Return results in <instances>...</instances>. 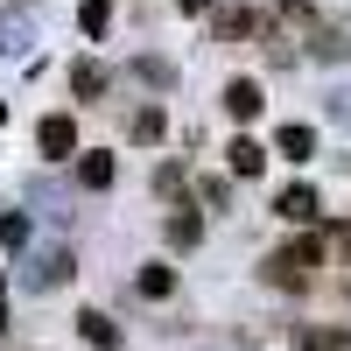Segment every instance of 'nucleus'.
<instances>
[{
  "instance_id": "obj_1",
  "label": "nucleus",
  "mask_w": 351,
  "mask_h": 351,
  "mask_svg": "<svg viewBox=\"0 0 351 351\" xmlns=\"http://www.w3.org/2000/svg\"><path fill=\"white\" fill-rule=\"evenodd\" d=\"M316 260H324V239H288L260 260V281L267 288H309L316 281Z\"/></svg>"
},
{
  "instance_id": "obj_2",
  "label": "nucleus",
  "mask_w": 351,
  "mask_h": 351,
  "mask_svg": "<svg viewBox=\"0 0 351 351\" xmlns=\"http://www.w3.org/2000/svg\"><path fill=\"white\" fill-rule=\"evenodd\" d=\"M71 274H77V260H71L64 246H43V253L21 267V288H36V295H43V288H64Z\"/></svg>"
},
{
  "instance_id": "obj_3",
  "label": "nucleus",
  "mask_w": 351,
  "mask_h": 351,
  "mask_svg": "<svg viewBox=\"0 0 351 351\" xmlns=\"http://www.w3.org/2000/svg\"><path fill=\"white\" fill-rule=\"evenodd\" d=\"M36 148H43L49 162H71V155H77V120H71V112H49V120L36 127Z\"/></svg>"
},
{
  "instance_id": "obj_4",
  "label": "nucleus",
  "mask_w": 351,
  "mask_h": 351,
  "mask_svg": "<svg viewBox=\"0 0 351 351\" xmlns=\"http://www.w3.org/2000/svg\"><path fill=\"white\" fill-rule=\"evenodd\" d=\"M274 218H288V225H316V218H324V197H316L309 183H288V190L274 197Z\"/></svg>"
},
{
  "instance_id": "obj_5",
  "label": "nucleus",
  "mask_w": 351,
  "mask_h": 351,
  "mask_svg": "<svg viewBox=\"0 0 351 351\" xmlns=\"http://www.w3.org/2000/svg\"><path fill=\"white\" fill-rule=\"evenodd\" d=\"M260 106H267V92H260L253 77H232V84H225V112H232L239 127H246V120H260Z\"/></svg>"
},
{
  "instance_id": "obj_6",
  "label": "nucleus",
  "mask_w": 351,
  "mask_h": 351,
  "mask_svg": "<svg viewBox=\"0 0 351 351\" xmlns=\"http://www.w3.org/2000/svg\"><path fill=\"white\" fill-rule=\"evenodd\" d=\"M64 77H71V92H77V99H106V84H112V71L99 64V56H77Z\"/></svg>"
},
{
  "instance_id": "obj_7",
  "label": "nucleus",
  "mask_w": 351,
  "mask_h": 351,
  "mask_svg": "<svg viewBox=\"0 0 351 351\" xmlns=\"http://www.w3.org/2000/svg\"><path fill=\"white\" fill-rule=\"evenodd\" d=\"M162 134H169V112H162V106L148 99V106H141V112H134V120H127V141H134V148H155V141H162Z\"/></svg>"
},
{
  "instance_id": "obj_8",
  "label": "nucleus",
  "mask_w": 351,
  "mask_h": 351,
  "mask_svg": "<svg viewBox=\"0 0 351 351\" xmlns=\"http://www.w3.org/2000/svg\"><path fill=\"white\" fill-rule=\"evenodd\" d=\"M225 169H232V176H260V169H267V148H260V141H246V134H232Z\"/></svg>"
},
{
  "instance_id": "obj_9",
  "label": "nucleus",
  "mask_w": 351,
  "mask_h": 351,
  "mask_svg": "<svg viewBox=\"0 0 351 351\" xmlns=\"http://www.w3.org/2000/svg\"><path fill=\"white\" fill-rule=\"evenodd\" d=\"M274 155H288V162H309V155H316V127H302V120H288V127L274 134Z\"/></svg>"
},
{
  "instance_id": "obj_10",
  "label": "nucleus",
  "mask_w": 351,
  "mask_h": 351,
  "mask_svg": "<svg viewBox=\"0 0 351 351\" xmlns=\"http://www.w3.org/2000/svg\"><path fill=\"white\" fill-rule=\"evenodd\" d=\"M162 232H169V246H176V253H190V246L204 239V218L183 204V211H169V218H162Z\"/></svg>"
},
{
  "instance_id": "obj_11",
  "label": "nucleus",
  "mask_w": 351,
  "mask_h": 351,
  "mask_svg": "<svg viewBox=\"0 0 351 351\" xmlns=\"http://www.w3.org/2000/svg\"><path fill=\"white\" fill-rule=\"evenodd\" d=\"M77 330H84V344H99V351H120V324H112L106 309H84V316H77Z\"/></svg>"
},
{
  "instance_id": "obj_12",
  "label": "nucleus",
  "mask_w": 351,
  "mask_h": 351,
  "mask_svg": "<svg viewBox=\"0 0 351 351\" xmlns=\"http://www.w3.org/2000/svg\"><path fill=\"white\" fill-rule=\"evenodd\" d=\"M253 28H260L253 8H218V14H211V36H218V43H239V36H253Z\"/></svg>"
},
{
  "instance_id": "obj_13",
  "label": "nucleus",
  "mask_w": 351,
  "mask_h": 351,
  "mask_svg": "<svg viewBox=\"0 0 351 351\" xmlns=\"http://www.w3.org/2000/svg\"><path fill=\"white\" fill-rule=\"evenodd\" d=\"M28 43H36V28H28V14H0V56H21Z\"/></svg>"
},
{
  "instance_id": "obj_14",
  "label": "nucleus",
  "mask_w": 351,
  "mask_h": 351,
  "mask_svg": "<svg viewBox=\"0 0 351 351\" xmlns=\"http://www.w3.org/2000/svg\"><path fill=\"white\" fill-rule=\"evenodd\" d=\"M77 183H84V190H112V155H99V148L77 155Z\"/></svg>"
},
{
  "instance_id": "obj_15",
  "label": "nucleus",
  "mask_w": 351,
  "mask_h": 351,
  "mask_svg": "<svg viewBox=\"0 0 351 351\" xmlns=\"http://www.w3.org/2000/svg\"><path fill=\"white\" fill-rule=\"evenodd\" d=\"M77 28H84V43H99L106 28H112V0H84V8H77Z\"/></svg>"
},
{
  "instance_id": "obj_16",
  "label": "nucleus",
  "mask_w": 351,
  "mask_h": 351,
  "mask_svg": "<svg viewBox=\"0 0 351 351\" xmlns=\"http://www.w3.org/2000/svg\"><path fill=\"white\" fill-rule=\"evenodd\" d=\"M141 295H148V302H162V295H176V267H162V260H155V267H141Z\"/></svg>"
},
{
  "instance_id": "obj_17",
  "label": "nucleus",
  "mask_w": 351,
  "mask_h": 351,
  "mask_svg": "<svg viewBox=\"0 0 351 351\" xmlns=\"http://www.w3.org/2000/svg\"><path fill=\"white\" fill-rule=\"evenodd\" d=\"M302 351H351V330H302Z\"/></svg>"
},
{
  "instance_id": "obj_18",
  "label": "nucleus",
  "mask_w": 351,
  "mask_h": 351,
  "mask_svg": "<svg viewBox=\"0 0 351 351\" xmlns=\"http://www.w3.org/2000/svg\"><path fill=\"white\" fill-rule=\"evenodd\" d=\"M28 239V218L21 211H0V246H21Z\"/></svg>"
},
{
  "instance_id": "obj_19",
  "label": "nucleus",
  "mask_w": 351,
  "mask_h": 351,
  "mask_svg": "<svg viewBox=\"0 0 351 351\" xmlns=\"http://www.w3.org/2000/svg\"><path fill=\"white\" fill-rule=\"evenodd\" d=\"M134 71H141V77H148V84H176V71L162 64V56H141V64H134Z\"/></svg>"
},
{
  "instance_id": "obj_20",
  "label": "nucleus",
  "mask_w": 351,
  "mask_h": 351,
  "mask_svg": "<svg viewBox=\"0 0 351 351\" xmlns=\"http://www.w3.org/2000/svg\"><path fill=\"white\" fill-rule=\"evenodd\" d=\"M176 183H183V169H176V162H162V169H155V190H162V197H176Z\"/></svg>"
},
{
  "instance_id": "obj_21",
  "label": "nucleus",
  "mask_w": 351,
  "mask_h": 351,
  "mask_svg": "<svg viewBox=\"0 0 351 351\" xmlns=\"http://www.w3.org/2000/svg\"><path fill=\"white\" fill-rule=\"evenodd\" d=\"M204 8H211V0H176V14H204Z\"/></svg>"
},
{
  "instance_id": "obj_22",
  "label": "nucleus",
  "mask_w": 351,
  "mask_h": 351,
  "mask_svg": "<svg viewBox=\"0 0 351 351\" xmlns=\"http://www.w3.org/2000/svg\"><path fill=\"white\" fill-rule=\"evenodd\" d=\"M0 330H8V274H0Z\"/></svg>"
}]
</instances>
